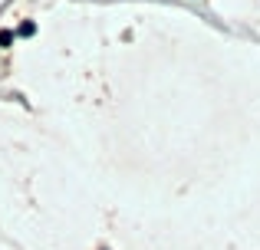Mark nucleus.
<instances>
[{"instance_id":"f257e3e1","label":"nucleus","mask_w":260,"mask_h":250,"mask_svg":"<svg viewBox=\"0 0 260 250\" xmlns=\"http://www.w3.org/2000/svg\"><path fill=\"white\" fill-rule=\"evenodd\" d=\"M17 33H20V37H33V33H37V23H30V20H23Z\"/></svg>"},{"instance_id":"f03ea898","label":"nucleus","mask_w":260,"mask_h":250,"mask_svg":"<svg viewBox=\"0 0 260 250\" xmlns=\"http://www.w3.org/2000/svg\"><path fill=\"white\" fill-rule=\"evenodd\" d=\"M13 43V33L10 30H0V46H10Z\"/></svg>"}]
</instances>
